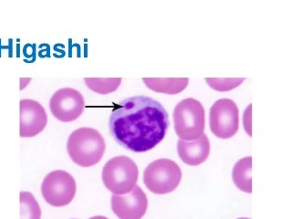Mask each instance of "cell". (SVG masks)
<instances>
[{
    "mask_svg": "<svg viewBox=\"0 0 291 219\" xmlns=\"http://www.w3.org/2000/svg\"><path fill=\"white\" fill-rule=\"evenodd\" d=\"M168 127L169 118L163 106L146 96H134L120 101L110 117L113 139L134 152L153 149L163 140Z\"/></svg>",
    "mask_w": 291,
    "mask_h": 219,
    "instance_id": "1",
    "label": "cell"
},
{
    "mask_svg": "<svg viewBox=\"0 0 291 219\" xmlns=\"http://www.w3.org/2000/svg\"><path fill=\"white\" fill-rule=\"evenodd\" d=\"M105 149L104 138L93 128L77 129L68 139V153L73 163L81 167L97 164L104 155Z\"/></svg>",
    "mask_w": 291,
    "mask_h": 219,
    "instance_id": "2",
    "label": "cell"
},
{
    "mask_svg": "<svg viewBox=\"0 0 291 219\" xmlns=\"http://www.w3.org/2000/svg\"><path fill=\"white\" fill-rule=\"evenodd\" d=\"M174 130L180 140L195 141L204 134L205 113L202 103L188 98L180 101L174 111Z\"/></svg>",
    "mask_w": 291,
    "mask_h": 219,
    "instance_id": "3",
    "label": "cell"
},
{
    "mask_svg": "<svg viewBox=\"0 0 291 219\" xmlns=\"http://www.w3.org/2000/svg\"><path fill=\"white\" fill-rule=\"evenodd\" d=\"M102 182L113 195H126L136 186L139 170L133 160L127 156H116L106 163L102 169Z\"/></svg>",
    "mask_w": 291,
    "mask_h": 219,
    "instance_id": "4",
    "label": "cell"
},
{
    "mask_svg": "<svg viewBox=\"0 0 291 219\" xmlns=\"http://www.w3.org/2000/svg\"><path fill=\"white\" fill-rule=\"evenodd\" d=\"M182 179L179 165L170 159H158L144 170L143 183L152 193L165 195L174 191Z\"/></svg>",
    "mask_w": 291,
    "mask_h": 219,
    "instance_id": "5",
    "label": "cell"
},
{
    "mask_svg": "<svg viewBox=\"0 0 291 219\" xmlns=\"http://www.w3.org/2000/svg\"><path fill=\"white\" fill-rule=\"evenodd\" d=\"M77 185L73 176L63 170L50 172L41 184V194L45 201L55 207L66 206L74 199Z\"/></svg>",
    "mask_w": 291,
    "mask_h": 219,
    "instance_id": "6",
    "label": "cell"
},
{
    "mask_svg": "<svg viewBox=\"0 0 291 219\" xmlns=\"http://www.w3.org/2000/svg\"><path fill=\"white\" fill-rule=\"evenodd\" d=\"M210 130L220 139L232 138L239 128V110L230 99H220L211 107Z\"/></svg>",
    "mask_w": 291,
    "mask_h": 219,
    "instance_id": "7",
    "label": "cell"
},
{
    "mask_svg": "<svg viewBox=\"0 0 291 219\" xmlns=\"http://www.w3.org/2000/svg\"><path fill=\"white\" fill-rule=\"evenodd\" d=\"M82 94L72 88H63L57 91L50 98V111L60 122H70L81 117L84 111Z\"/></svg>",
    "mask_w": 291,
    "mask_h": 219,
    "instance_id": "8",
    "label": "cell"
},
{
    "mask_svg": "<svg viewBox=\"0 0 291 219\" xmlns=\"http://www.w3.org/2000/svg\"><path fill=\"white\" fill-rule=\"evenodd\" d=\"M147 208V196L138 185L126 195L111 196V209L119 219H141Z\"/></svg>",
    "mask_w": 291,
    "mask_h": 219,
    "instance_id": "9",
    "label": "cell"
},
{
    "mask_svg": "<svg viewBox=\"0 0 291 219\" xmlns=\"http://www.w3.org/2000/svg\"><path fill=\"white\" fill-rule=\"evenodd\" d=\"M48 123L46 110L31 99L20 100V136L30 138L39 134Z\"/></svg>",
    "mask_w": 291,
    "mask_h": 219,
    "instance_id": "10",
    "label": "cell"
},
{
    "mask_svg": "<svg viewBox=\"0 0 291 219\" xmlns=\"http://www.w3.org/2000/svg\"><path fill=\"white\" fill-rule=\"evenodd\" d=\"M177 152L181 160L191 166H197L207 160L210 153V141L206 135L203 134L195 141H184L179 140Z\"/></svg>",
    "mask_w": 291,
    "mask_h": 219,
    "instance_id": "11",
    "label": "cell"
},
{
    "mask_svg": "<svg viewBox=\"0 0 291 219\" xmlns=\"http://www.w3.org/2000/svg\"><path fill=\"white\" fill-rule=\"evenodd\" d=\"M142 80L144 84L152 91L169 95L182 92L189 83L188 78H143Z\"/></svg>",
    "mask_w": 291,
    "mask_h": 219,
    "instance_id": "12",
    "label": "cell"
},
{
    "mask_svg": "<svg viewBox=\"0 0 291 219\" xmlns=\"http://www.w3.org/2000/svg\"><path fill=\"white\" fill-rule=\"evenodd\" d=\"M252 157L247 156L239 160L235 164L232 172L233 181L236 187L245 192L252 193Z\"/></svg>",
    "mask_w": 291,
    "mask_h": 219,
    "instance_id": "13",
    "label": "cell"
},
{
    "mask_svg": "<svg viewBox=\"0 0 291 219\" xmlns=\"http://www.w3.org/2000/svg\"><path fill=\"white\" fill-rule=\"evenodd\" d=\"M20 219H41V208L29 192L20 193Z\"/></svg>",
    "mask_w": 291,
    "mask_h": 219,
    "instance_id": "14",
    "label": "cell"
},
{
    "mask_svg": "<svg viewBox=\"0 0 291 219\" xmlns=\"http://www.w3.org/2000/svg\"><path fill=\"white\" fill-rule=\"evenodd\" d=\"M84 81L89 89L99 94H109L117 91L122 78H85Z\"/></svg>",
    "mask_w": 291,
    "mask_h": 219,
    "instance_id": "15",
    "label": "cell"
},
{
    "mask_svg": "<svg viewBox=\"0 0 291 219\" xmlns=\"http://www.w3.org/2000/svg\"><path fill=\"white\" fill-rule=\"evenodd\" d=\"M246 80L245 78H229L217 79L206 78L205 81L211 88L217 91H228L235 89Z\"/></svg>",
    "mask_w": 291,
    "mask_h": 219,
    "instance_id": "16",
    "label": "cell"
},
{
    "mask_svg": "<svg viewBox=\"0 0 291 219\" xmlns=\"http://www.w3.org/2000/svg\"><path fill=\"white\" fill-rule=\"evenodd\" d=\"M89 219H109V218H107L106 216H102V215H96V216L90 217Z\"/></svg>",
    "mask_w": 291,
    "mask_h": 219,
    "instance_id": "17",
    "label": "cell"
},
{
    "mask_svg": "<svg viewBox=\"0 0 291 219\" xmlns=\"http://www.w3.org/2000/svg\"><path fill=\"white\" fill-rule=\"evenodd\" d=\"M238 219H250V218H238Z\"/></svg>",
    "mask_w": 291,
    "mask_h": 219,
    "instance_id": "18",
    "label": "cell"
}]
</instances>
